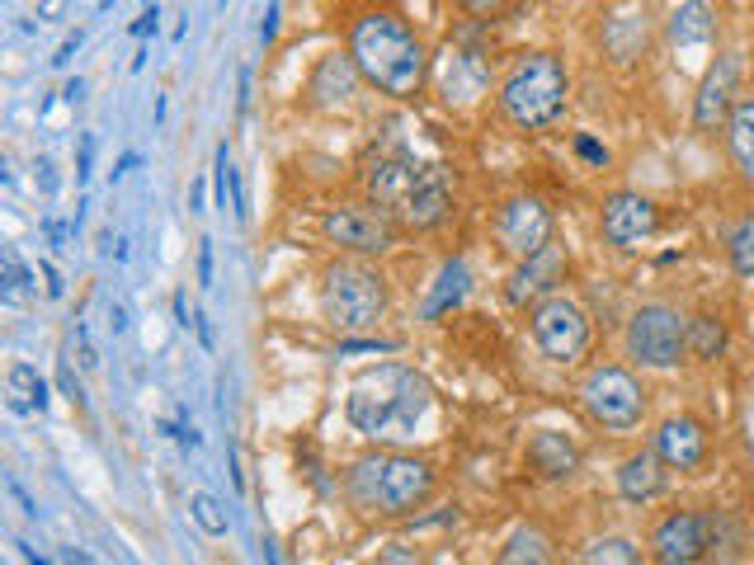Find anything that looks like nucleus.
<instances>
[{
	"mask_svg": "<svg viewBox=\"0 0 754 565\" xmlns=\"http://www.w3.org/2000/svg\"><path fill=\"white\" fill-rule=\"evenodd\" d=\"M580 565H646V556H641V546L632 537L609 533V537H594L590 546H584Z\"/></svg>",
	"mask_w": 754,
	"mask_h": 565,
	"instance_id": "bb28decb",
	"label": "nucleus"
},
{
	"mask_svg": "<svg viewBox=\"0 0 754 565\" xmlns=\"http://www.w3.org/2000/svg\"><path fill=\"white\" fill-rule=\"evenodd\" d=\"M726 255H731V269H735V274H741V278H754V213H745L741 222L731 226Z\"/></svg>",
	"mask_w": 754,
	"mask_h": 565,
	"instance_id": "c756f323",
	"label": "nucleus"
},
{
	"mask_svg": "<svg viewBox=\"0 0 754 565\" xmlns=\"http://www.w3.org/2000/svg\"><path fill=\"white\" fill-rule=\"evenodd\" d=\"M665 38L674 52H693V48H712L716 43V10L707 0H679L670 24H665Z\"/></svg>",
	"mask_w": 754,
	"mask_h": 565,
	"instance_id": "a211bd4d",
	"label": "nucleus"
},
{
	"mask_svg": "<svg viewBox=\"0 0 754 565\" xmlns=\"http://www.w3.org/2000/svg\"><path fill=\"white\" fill-rule=\"evenodd\" d=\"M156 6H151V10H142V19H137V24H132V33H137V38H146V33H156Z\"/></svg>",
	"mask_w": 754,
	"mask_h": 565,
	"instance_id": "4c0bfd02",
	"label": "nucleus"
},
{
	"mask_svg": "<svg viewBox=\"0 0 754 565\" xmlns=\"http://www.w3.org/2000/svg\"><path fill=\"white\" fill-rule=\"evenodd\" d=\"M707 514H693V508H670L665 518H655L646 552L660 565H697L707 561Z\"/></svg>",
	"mask_w": 754,
	"mask_h": 565,
	"instance_id": "f8f14e48",
	"label": "nucleus"
},
{
	"mask_svg": "<svg viewBox=\"0 0 754 565\" xmlns=\"http://www.w3.org/2000/svg\"><path fill=\"white\" fill-rule=\"evenodd\" d=\"M689 353V320L670 301H646L628 316V358L641 368H679Z\"/></svg>",
	"mask_w": 754,
	"mask_h": 565,
	"instance_id": "6e6552de",
	"label": "nucleus"
},
{
	"mask_svg": "<svg viewBox=\"0 0 754 565\" xmlns=\"http://www.w3.org/2000/svg\"><path fill=\"white\" fill-rule=\"evenodd\" d=\"M75 349H81V368H85V372L100 363V358H94V345H90V330H85V326H75Z\"/></svg>",
	"mask_w": 754,
	"mask_h": 565,
	"instance_id": "72a5a7b5",
	"label": "nucleus"
},
{
	"mask_svg": "<svg viewBox=\"0 0 754 565\" xmlns=\"http://www.w3.org/2000/svg\"><path fill=\"white\" fill-rule=\"evenodd\" d=\"M222 6H226V0H222Z\"/></svg>",
	"mask_w": 754,
	"mask_h": 565,
	"instance_id": "09e8293b",
	"label": "nucleus"
},
{
	"mask_svg": "<svg viewBox=\"0 0 754 565\" xmlns=\"http://www.w3.org/2000/svg\"><path fill=\"white\" fill-rule=\"evenodd\" d=\"M67 14V0H38V19H62Z\"/></svg>",
	"mask_w": 754,
	"mask_h": 565,
	"instance_id": "ea45409f",
	"label": "nucleus"
},
{
	"mask_svg": "<svg viewBox=\"0 0 754 565\" xmlns=\"http://www.w3.org/2000/svg\"><path fill=\"white\" fill-rule=\"evenodd\" d=\"M81 94H85V81H71V85H67V100H71V104H81Z\"/></svg>",
	"mask_w": 754,
	"mask_h": 565,
	"instance_id": "de8ad7c7",
	"label": "nucleus"
},
{
	"mask_svg": "<svg viewBox=\"0 0 754 565\" xmlns=\"http://www.w3.org/2000/svg\"><path fill=\"white\" fill-rule=\"evenodd\" d=\"M358 81H364V75H358L349 52H326L307 75V104L312 109H345L354 100Z\"/></svg>",
	"mask_w": 754,
	"mask_h": 565,
	"instance_id": "dca6fc26",
	"label": "nucleus"
},
{
	"mask_svg": "<svg viewBox=\"0 0 754 565\" xmlns=\"http://www.w3.org/2000/svg\"><path fill=\"white\" fill-rule=\"evenodd\" d=\"M198 282H213V240L198 245Z\"/></svg>",
	"mask_w": 754,
	"mask_h": 565,
	"instance_id": "f704fd0d",
	"label": "nucleus"
},
{
	"mask_svg": "<svg viewBox=\"0 0 754 565\" xmlns=\"http://www.w3.org/2000/svg\"><path fill=\"white\" fill-rule=\"evenodd\" d=\"M599 226L613 250H641L660 232V207L646 194H636V188H618V194L603 198Z\"/></svg>",
	"mask_w": 754,
	"mask_h": 565,
	"instance_id": "9d476101",
	"label": "nucleus"
},
{
	"mask_svg": "<svg viewBox=\"0 0 754 565\" xmlns=\"http://www.w3.org/2000/svg\"><path fill=\"white\" fill-rule=\"evenodd\" d=\"M496 240L514 259L547 250V245H552V213H547V203L538 194H514L496 213Z\"/></svg>",
	"mask_w": 754,
	"mask_h": 565,
	"instance_id": "9b49d317",
	"label": "nucleus"
},
{
	"mask_svg": "<svg viewBox=\"0 0 754 565\" xmlns=\"http://www.w3.org/2000/svg\"><path fill=\"white\" fill-rule=\"evenodd\" d=\"M62 556H67V565H94V561H90V556L81 552V546H67V552H62Z\"/></svg>",
	"mask_w": 754,
	"mask_h": 565,
	"instance_id": "c03bdc74",
	"label": "nucleus"
},
{
	"mask_svg": "<svg viewBox=\"0 0 754 565\" xmlns=\"http://www.w3.org/2000/svg\"><path fill=\"white\" fill-rule=\"evenodd\" d=\"M109 326H113V330H128V311H123V307H109Z\"/></svg>",
	"mask_w": 754,
	"mask_h": 565,
	"instance_id": "a18cd8bd",
	"label": "nucleus"
},
{
	"mask_svg": "<svg viewBox=\"0 0 754 565\" xmlns=\"http://www.w3.org/2000/svg\"><path fill=\"white\" fill-rule=\"evenodd\" d=\"M377 565H420V556H410L406 546H387L383 561H377Z\"/></svg>",
	"mask_w": 754,
	"mask_h": 565,
	"instance_id": "c9c22d12",
	"label": "nucleus"
},
{
	"mask_svg": "<svg viewBox=\"0 0 754 565\" xmlns=\"http://www.w3.org/2000/svg\"><path fill=\"white\" fill-rule=\"evenodd\" d=\"M349 495L364 504L368 514H415L434 495V466L425 458H406V452H377V458H358L349 466Z\"/></svg>",
	"mask_w": 754,
	"mask_h": 565,
	"instance_id": "7ed1b4c3",
	"label": "nucleus"
},
{
	"mask_svg": "<svg viewBox=\"0 0 754 565\" xmlns=\"http://www.w3.org/2000/svg\"><path fill=\"white\" fill-rule=\"evenodd\" d=\"M566 94H571V71L552 52H523L500 81V113L523 132L552 127L566 113Z\"/></svg>",
	"mask_w": 754,
	"mask_h": 565,
	"instance_id": "20e7f679",
	"label": "nucleus"
},
{
	"mask_svg": "<svg viewBox=\"0 0 754 565\" xmlns=\"http://www.w3.org/2000/svg\"><path fill=\"white\" fill-rule=\"evenodd\" d=\"M707 542H712L707 556H716L722 565L745 556V533H741V523H735L731 514H707Z\"/></svg>",
	"mask_w": 754,
	"mask_h": 565,
	"instance_id": "cd10ccee",
	"label": "nucleus"
},
{
	"mask_svg": "<svg viewBox=\"0 0 754 565\" xmlns=\"http://www.w3.org/2000/svg\"><path fill=\"white\" fill-rule=\"evenodd\" d=\"M320 232H326L330 245L339 250H354V255H387L396 250V222L383 213V207H354V203H339L320 217Z\"/></svg>",
	"mask_w": 754,
	"mask_h": 565,
	"instance_id": "1a4fd4ad",
	"label": "nucleus"
},
{
	"mask_svg": "<svg viewBox=\"0 0 754 565\" xmlns=\"http://www.w3.org/2000/svg\"><path fill=\"white\" fill-rule=\"evenodd\" d=\"M660 490H665V462L655 458V448H641L618 466V495L628 504H651Z\"/></svg>",
	"mask_w": 754,
	"mask_h": 565,
	"instance_id": "aec40b11",
	"label": "nucleus"
},
{
	"mask_svg": "<svg viewBox=\"0 0 754 565\" xmlns=\"http://www.w3.org/2000/svg\"><path fill=\"white\" fill-rule=\"evenodd\" d=\"M528 330H533V345L547 363H575V358L590 353V339H594L590 311L566 292H547L533 307V316H528Z\"/></svg>",
	"mask_w": 754,
	"mask_h": 565,
	"instance_id": "0eeeda50",
	"label": "nucleus"
},
{
	"mask_svg": "<svg viewBox=\"0 0 754 565\" xmlns=\"http://www.w3.org/2000/svg\"><path fill=\"white\" fill-rule=\"evenodd\" d=\"M528 466H533L538 476H547V481H571L580 471V448L566 439V433L542 429V433L528 439Z\"/></svg>",
	"mask_w": 754,
	"mask_h": 565,
	"instance_id": "6ab92c4d",
	"label": "nucleus"
},
{
	"mask_svg": "<svg viewBox=\"0 0 754 565\" xmlns=\"http://www.w3.org/2000/svg\"><path fill=\"white\" fill-rule=\"evenodd\" d=\"M467 288H471L467 264H462V259H448L444 274H439V282H434V297H429V307H425V320H444L448 311H458L462 297H467Z\"/></svg>",
	"mask_w": 754,
	"mask_h": 565,
	"instance_id": "b1692460",
	"label": "nucleus"
},
{
	"mask_svg": "<svg viewBox=\"0 0 754 565\" xmlns=\"http://www.w3.org/2000/svg\"><path fill=\"white\" fill-rule=\"evenodd\" d=\"M415 179H420V165L406 161V156H396V151H387V156H373L368 170H364L368 194H373V203L383 207L387 217H391V213L406 217L410 194H415Z\"/></svg>",
	"mask_w": 754,
	"mask_h": 565,
	"instance_id": "2eb2a0df",
	"label": "nucleus"
},
{
	"mask_svg": "<svg viewBox=\"0 0 754 565\" xmlns=\"http://www.w3.org/2000/svg\"><path fill=\"white\" fill-rule=\"evenodd\" d=\"M557 278H561V255L547 245V250H538V255H528L514 274H509V288H505V297L514 301V307H523L528 297H538L542 301V292H552L557 288Z\"/></svg>",
	"mask_w": 754,
	"mask_h": 565,
	"instance_id": "412c9836",
	"label": "nucleus"
},
{
	"mask_svg": "<svg viewBox=\"0 0 754 565\" xmlns=\"http://www.w3.org/2000/svg\"><path fill=\"white\" fill-rule=\"evenodd\" d=\"M57 382H62V391L71 396L75 405H81V396H85V391H81V382H75V377H71V368H67V363H62V372H57Z\"/></svg>",
	"mask_w": 754,
	"mask_h": 565,
	"instance_id": "e433bc0d",
	"label": "nucleus"
},
{
	"mask_svg": "<svg viewBox=\"0 0 754 565\" xmlns=\"http://www.w3.org/2000/svg\"><path fill=\"white\" fill-rule=\"evenodd\" d=\"M735 85H741V52H716V62H707L703 81H697V94H693V127L697 132H712L731 119L735 109Z\"/></svg>",
	"mask_w": 754,
	"mask_h": 565,
	"instance_id": "ddd939ff",
	"label": "nucleus"
},
{
	"mask_svg": "<svg viewBox=\"0 0 754 565\" xmlns=\"http://www.w3.org/2000/svg\"><path fill=\"white\" fill-rule=\"evenodd\" d=\"M726 156L741 170V179L754 184V94H741L726 119Z\"/></svg>",
	"mask_w": 754,
	"mask_h": 565,
	"instance_id": "5701e85b",
	"label": "nucleus"
},
{
	"mask_svg": "<svg viewBox=\"0 0 754 565\" xmlns=\"http://www.w3.org/2000/svg\"><path fill=\"white\" fill-rule=\"evenodd\" d=\"M509 6H514V0H462V10L471 19H500V14H509Z\"/></svg>",
	"mask_w": 754,
	"mask_h": 565,
	"instance_id": "2f4dec72",
	"label": "nucleus"
},
{
	"mask_svg": "<svg viewBox=\"0 0 754 565\" xmlns=\"http://www.w3.org/2000/svg\"><path fill=\"white\" fill-rule=\"evenodd\" d=\"M599 43L603 52L613 56V62H636L641 52H646V14L641 10H618L603 19L599 29Z\"/></svg>",
	"mask_w": 754,
	"mask_h": 565,
	"instance_id": "4be33fe9",
	"label": "nucleus"
},
{
	"mask_svg": "<svg viewBox=\"0 0 754 565\" xmlns=\"http://www.w3.org/2000/svg\"><path fill=\"white\" fill-rule=\"evenodd\" d=\"M712 452V433L693 420V414H670L655 429V458L670 471H703Z\"/></svg>",
	"mask_w": 754,
	"mask_h": 565,
	"instance_id": "4468645a",
	"label": "nucleus"
},
{
	"mask_svg": "<svg viewBox=\"0 0 754 565\" xmlns=\"http://www.w3.org/2000/svg\"><path fill=\"white\" fill-rule=\"evenodd\" d=\"M188 518H194L207 537H226V527H232V518H226V508L217 495H207V490H198V495H188Z\"/></svg>",
	"mask_w": 754,
	"mask_h": 565,
	"instance_id": "7c9ffc66",
	"label": "nucleus"
},
{
	"mask_svg": "<svg viewBox=\"0 0 754 565\" xmlns=\"http://www.w3.org/2000/svg\"><path fill=\"white\" fill-rule=\"evenodd\" d=\"M580 405L599 429L632 433L641 420H646V387L636 382L632 368L594 363L590 372H584V382H580Z\"/></svg>",
	"mask_w": 754,
	"mask_h": 565,
	"instance_id": "423d86ee",
	"label": "nucleus"
},
{
	"mask_svg": "<svg viewBox=\"0 0 754 565\" xmlns=\"http://www.w3.org/2000/svg\"><path fill=\"white\" fill-rule=\"evenodd\" d=\"M349 56H354L358 75H364L373 90L391 94V100L420 94L425 71H429L425 43L415 38V29L396 10H364L358 14L354 29H349Z\"/></svg>",
	"mask_w": 754,
	"mask_h": 565,
	"instance_id": "f257e3e1",
	"label": "nucleus"
},
{
	"mask_svg": "<svg viewBox=\"0 0 754 565\" xmlns=\"http://www.w3.org/2000/svg\"><path fill=\"white\" fill-rule=\"evenodd\" d=\"M575 151H580V156L590 161V165H609V151H603L594 137H575Z\"/></svg>",
	"mask_w": 754,
	"mask_h": 565,
	"instance_id": "473e14b6",
	"label": "nucleus"
},
{
	"mask_svg": "<svg viewBox=\"0 0 754 565\" xmlns=\"http://www.w3.org/2000/svg\"><path fill=\"white\" fill-rule=\"evenodd\" d=\"M496 565H552V542H547L538 527H514L505 537Z\"/></svg>",
	"mask_w": 754,
	"mask_h": 565,
	"instance_id": "393cba45",
	"label": "nucleus"
},
{
	"mask_svg": "<svg viewBox=\"0 0 754 565\" xmlns=\"http://www.w3.org/2000/svg\"><path fill=\"white\" fill-rule=\"evenodd\" d=\"M10 490H14V500H19V504H24V514H29V518H38V504H33V495H29V490H24V485H19L14 476H10Z\"/></svg>",
	"mask_w": 754,
	"mask_h": 565,
	"instance_id": "a19ab883",
	"label": "nucleus"
},
{
	"mask_svg": "<svg viewBox=\"0 0 754 565\" xmlns=\"http://www.w3.org/2000/svg\"><path fill=\"white\" fill-rule=\"evenodd\" d=\"M81 38H85V33H75V38H67V43H62V48H57V56H52V62H57V66H67V62H71V56H75V48H81Z\"/></svg>",
	"mask_w": 754,
	"mask_h": 565,
	"instance_id": "58836bf2",
	"label": "nucleus"
},
{
	"mask_svg": "<svg viewBox=\"0 0 754 565\" xmlns=\"http://www.w3.org/2000/svg\"><path fill=\"white\" fill-rule=\"evenodd\" d=\"M14 546H19V552H24V561H29V565H52V561H43V556H38L33 546H24V542H14Z\"/></svg>",
	"mask_w": 754,
	"mask_h": 565,
	"instance_id": "49530a36",
	"label": "nucleus"
},
{
	"mask_svg": "<svg viewBox=\"0 0 754 565\" xmlns=\"http://www.w3.org/2000/svg\"><path fill=\"white\" fill-rule=\"evenodd\" d=\"M452 207V188H448V175L439 165H420V179H415V194H410V207H406V222L415 232H434Z\"/></svg>",
	"mask_w": 754,
	"mask_h": 565,
	"instance_id": "f3484780",
	"label": "nucleus"
},
{
	"mask_svg": "<svg viewBox=\"0 0 754 565\" xmlns=\"http://www.w3.org/2000/svg\"><path fill=\"white\" fill-rule=\"evenodd\" d=\"M320 311L335 330H368L387 311V278L358 259H335L320 274Z\"/></svg>",
	"mask_w": 754,
	"mask_h": 565,
	"instance_id": "39448f33",
	"label": "nucleus"
},
{
	"mask_svg": "<svg viewBox=\"0 0 754 565\" xmlns=\"http://www.w3.org/2000/svg\"><path fill=\"white\" fill-rule=\"evenodd\" d=\"M278 33V0H269V14H264V29H259V38L269 43V38Z\"/></svg>",
	"mask_w": 754,
	"mask_h": 565,
	"instance_id": "79ce46f5",
	"label": "nucleus"
},
{
	"mask_svg": "<svg viewBox=\"0 0 754 565\" xmlns=\"http://www.w3.org/2000/svg\"><path fill=\"white\" fill-rule=\"evenodd\" d=\"M43 282H48V297H62V274L52 264H43Z\"/></svg>",
	"mask_w": 754,
	"mask_h": 565,
	"instance_id": "37998d69",
	"label": "nucleus"
},
{
	"mask_svg": "<svg viewBox=\"0 0 754 565\" xmlns=\"http://www.w3.org/2000/svg\"><path fill=\"white\" fill-rule=\"evenodd\" d=\"M429 405H434V391L420 372L406 363H383L349 387L345 414L368 439H406L429 414Z\"/></svg>",
	"mask_w": 754,
	"mask_h": 565,
	"instance_id": "f03ea898",
	"label": "nucleus"
},
{
	"mask_svg": "<svg viewBox=\"0 0 754 565\" xmlns=\"http://www.w3.org/2000/svg\"><path fill=\"white\" fill-rule=\"evenodd\" d=\"M689 353L697 358V363H716V358L726 353V320L722 316H693L689 320Z\"/></svg>",
	"mask_w": 754,
	"mask_h": 565,
	"instance_id": "a878e982",
	"label": "nucleus"
},
{
	"mask_svg": "<svg viewBox=\"0 0 754 565\" xmlns=\"http://www.w3.org/2000/svg\"><path fill=\"white\" fill-rule=\"evenodd\" d=\"M10 391H14V410H38L43 414L48 410V382L38 377V368L33 363H14L10 368Z\"/></svg>",
	"mask_w": 754,
	"mask_h": 565,
	"instance_id": "c85d7f7f",
	"label": "nucleus"
}]
</instances>
